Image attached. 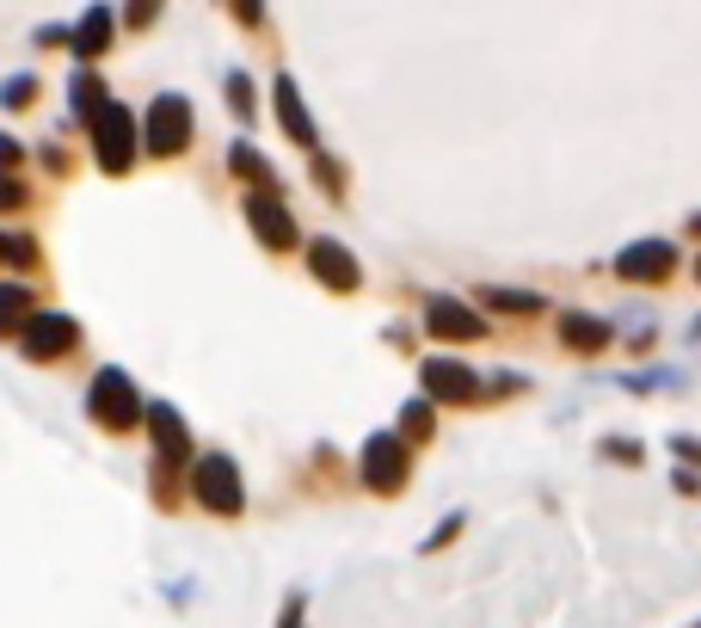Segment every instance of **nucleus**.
Here are the masks:
<instances>
[{
	"mask_svg": "<svg viewBox=\"0 0 701 628\" xmlns=\"http://www.w3.org/2000/svg\"><path fill=\"white\" fill-rule=\"evenodd\" d=\"M87 123H93V142H99V167H106V173H130V154H136V142H142V123H136L123 106H99Z\"/></svg>",
	"mask_w": 701,
	"mask_h": 628,
	"instance_id": "1",
	"label": "nucleus"
},
{
	"mask_svg": "<svg viewBox=\"0 0 701 628\" xmlns=\"http://www.w3.org/2000/svg\"><path fill=\"white\" fill-rule=\"evenodd\" d=\"M186 142H191V106L179 93H160L142 118V148L167 161V154H179Z\"/></svg>",
	"mask_w": 701,
	"mask_h": 628,
	"instance_id": "2",
	"label": "nucleus"
},
{
	"mask_svg": "<svg viewBox=\"0 0 701 628\" xmlns=\"http://www.w3.org/2000/svg\"><path fill=\"white\" fill-rule=\"evenodd\" d=\"M87 407H93V419L99 426H111V431H130L136 419H142V401H136V388H130V376L123 370H99Z\"/></svg>",
	"mask_w": 701,
	"mask_h": 628,
	"instance_id": "3",
	"label": "nucleus"
},
{
	"mask_svg": "<svg viewBox=\"0 0 701 628\" xmlns=\"http://www.w3.org/2000/svg\"><path fill=\"white\" fill-rule=\"evenodd\" d=\"M191 487H198V499L216 511V518H234V511L247 506V494H240V468L228 462V456H203L198 475H191Z\"/></svg>",
	"mask_w": 701,
	"mask_h": 628,
	"instance_id": "4",
	"label": "nucleus"
},
{
	"mask_svg": "<svg viewBox=\"0 0 701 628\" xmlns=\"http://www.w3.org/2000/svg\"><path fill=\"white\" fill-rule=\"evenodd\" d=\"M19 346H26V358L50 363V358H68V351L80 346V327L68 321V315H38V308H31V321H26V333H19Z\"/></svg>",
	"mask_w": 701,
	"mask_h": 628,
	"instance_id": "5",
	"label": "nucleus"
},
{
	"mask_svg": "<svg viewBox=\"0 0 701 628\" xmlns=\"http://www.w3.org/2000/svg\"><path fill=\"white\" fill-rule=\"evenodd\" d=\"M363 481L375 487V494H394V487H407V438H370L363 443Z\"/></svg>",
	"mask_w": 701,
	"mask_h": 628,
	"instance_id": "6",
	"label": "nucleus"
},
{
	"mask_svg": "<svg viewBox=\"0 0 701 628\" xmlns=\"http://www.w3.org/2000/svg\"><path fill=\"white\" fill-rule=\"evenodd\" d=\"M247 216H252V235H259L266 247H278V253L296 241V222H290V210L271 198V186H259V191L247 198Z\"/></svg>",
	"mask_w": 701,
	"mask_h": 628,
	"instance_id": "7",
	"label": "nucleus"
},
{
	"mask_svg": "<svg viewBox=\"0 0 701 628\" xmlns=\"http://www.w3.org/2000/svg\"><path fill=\"white\" fill-rule=\"evenodd\" d=\"M424 395H431V401H474L480 382H474V370H468V363L431 358V363H424Z\"/></svg>",
	"mask_w": 701,
	"mask_h": 628,
	"instance_id": "8",
	"label": "nucleus"
},
{
	"mask_svg": "<svg viewBox=\"0 0 701 628\" xmlns=\"http://www.w3.org/2000/svg\"><path fill=\"white\" fill-rule=\"evenodd\" d=\"M671 241H634V247H622V259H615V271H622L628 283H659L664 271H671Z\"/></svg>",
	"mask_w": 701,
	"mask_h": 628,
	"instance_id": "9",
	"label": "nucleus"
},
{
	"mask_svg": "<svg viewBox=\"0 0 701 628\" xmlns=\"http://www.w3.org/2000/svg\"><path fill=\"white\" fill-rule=\"evenodd\" d=\"M142 426L154 431L160 462H167V468H186V462H191V438H186V426H179V413H172V407H148Z\"/></svg>",
	"mask_w": 701,
	"mask_h": 628,
	"instance_id": "10",
	"label": "nucleus"
},
{
	"mask_svg": "<svg viewBox=\"0 0 701 628\" xmlns=\"http://www.w3.org/2000/svg\"><path fill=\"white\" fill-rule=\"evenodd\" d=\"M424 327H431V333H443V339H480V333H487V321H480L474 308L450 302V296H437V302L424 308Z\"/></svg>",
	"mask_w": 701,
	"mask_h": 628,
	"instance_id": "11",
	"label": "nucleus"
},
{
	"mask_svg": "<svg viewBox=\"0 0 701 628\" xmlns=\"http://www.w3.org/2000/svg\"><path fill=\"white\" fill-rule=\"evenodd\" d=\"M308 259H314V278L332 283V290H358V259L344 253L339 241H314L308 247Z\"/></svg>",
	"mask_w": 701,
	"mask_h": 628,
	"instance_id": "12",
	"label": "nucleus"
},
{
	"mask_svg": "<svg viewBox=\"0 0 701 628\" xmlns=\"http://www.w3.org/2000/svg\"><path fill=\"white\" fill-rule=\"evenodd\" d=\"M278 123L290 130V142H302V148H314V123H308V111H302V93H296V81L283 74L278 81Z\"/></svg>",
	"mask_w": 701,
	"mask_h": 628,
	"instance_id": "13",
	"label": "nucleus"
},
{
	"mask_svg": "<svg viewBox=\"0 0 701 628\" xmlns=\"http://www.w3.org/2000/svg\"><path fill=\"white\" fill-rule=\"evenodd\" d=\"M560 339H567L572 351H603L609 321H597V315H560Z\"/></svg>",
	"mask_w": 701,
	"mask_h": 628,
	"instance_id": "14",
	"label": "nucleus"
},
{
	"mask_svg": "<svg viewBox=\"0 0 701 628\" xmlns=\"http://www.w3.org/2000/svg\"><path fill=\"white\" fill-rule=\"evenodd\" d=\"M68 43H74V56H80V62L106 50V43H111V7H93V13H87V19L74 26V38H68Z\"/></svg>",
	"mask_w": 701,
	"mask_h": 628,
	"instance_id": "15",
	"label": "nucleus"
},
{
	"mask_svg": "<svg viewBox=\"0 0 701 628\" xmlns=\"http://www.w3.org/2000/svg\"><path fill=\"white\" fill-rule=\"evenodd\" d=\"M480 302L487 308H504V315H542V296H530V290H480Z\"/></svg>",
	"mask_w": 701,
	"mask_h": 628,
	"instance_id": "16",
	"label": "nucleus"
},
{
	"mask_svg": "<svg viewBox=\"0 0 701 628\" xmlns=\"http://www.w3.org/2000/svg\"><path fill=\"white\" fill-rule=\"evenodd\" d=\"M228 167L234 173H247L252 186H271V161L259 154V148H247V142H234V154H228Z\"/></svg>",
	"mask_w": 701,
	"mask_h": 628,
	"instance_id": "17",
	"label": "nucleus"
},
{
	"mask_svg": "<svg viewBox=\"0 0 701 628\" xmlns=\"http://www.w3.org/2000/svg\"><path fill=\"white\" fill-rule=\"evenodd\" d=\"M31 315V290H19V283H0V333L7 327H19Z\"/></svg>",
	"mask_w": 701,
	"mask_h": 628,
	"instance_id": "18",
	"label": "nucleus"
},
{
	"mask_svg": "<svg viewBox=\"0 0 701 628\" xmlns=\"http://www.w3.org/2000/svg\"><path fill=\"white\" fill-rule=\"evenodd\" d=\"M99 106H106V93H99V74H87V68H80V74H74V111H80V118H93Z\"/></svg>",
	"mask_w": 701,
	"mask_h": 628,
	"instance_id": "19",
	"label": "nucleus"
},
{
	"mask_svg": "<svg viewBox=\"0 0 701 628\" xmlns=\"http://www.w3.org/2000/svg\"><path fill=\"white\" fill-rule=\"evenodd\" d=\"M228 106H234L240 118H252V87H247V74H228Z\"/></svg>",
	"mask_w": 701,
	"mask_h": 628,
	"instance_id": "20",
	"label": "nucleus"
},
{
	"mask_svg": "<svg viewBox=\"0 0 701 628\" xmlns=\"http://www.w3.org/2000/svg\"><path fill=\"white\" fill-rule=\"evenodd\" d=\"M123 13H130L123 26H136V31H142V26H154V19H160V0H130Z\"/></svg>",
	"mask_w": 701,
	"mask_h": 628,
	"instance_id": "21",
	"label": "nucleus"
},
{
	"mask_svg": "<svg viewBox=\"0 0 701 628\" xmlns=\"http://www.w3.org/2000/svg\"><path fill=\"white\" fill-rule=\"evenodd\" d=\"M431 431V401H412L407 407V438H424Z\"/></svg>",
	"mask_w": 701,
	"mask_h": 628,
	"instance_id": "22",
	"label": "nucleus"
},
{
	"mask_svg": "<svg viewBox=\"0 0 701 628\" xmlns=\"http://www.w3.org/2000/svg\"><path fill=\"white\" fill-rule=\"evenodd\" d=\"M234 19L240 26H266V0H234Z\"/></svg>",
	"mask_w": 701,
	"mask_h": 628,
	"instance_id": "23",
	"label": "nucleus"
},
{
	"mask_svg": "<svg viewBox=\"0 0 701 628\" xmlns=\"http://www.w3.org/2000/svg\"><path fill=\"white\" fill-rule=\"evenodd\" d=\"M19 203H26V191H19L13 179H0V210H19Z\"/></svg>",
	"mask_w": 701,
	"mask_h": 628,
	"instance_id": "24",
	"label": "nucleus"
},
{
	"mask_svg": "<svg viewBox=\"0 0 701 628\" xmlns=\"http://www.w3.org/2000/svg\"><path fill=\"white\" fill-rule=\"evenodd\" d=\"M671 450H677V456H689V462H701V443H695V438H677Z\"/></svg>",
	"mask_w": 701,
	"mask_h": 628,
	"instance_id": "25",
	"label": "nucleus"
},
{
	"mask_svg": "<svg viewBox=\"0 0 701 628\" xmlns=\"http://www.w3.org/2000/svg\"><path fill=\"white\" fill-rule=\"evenodd\" d=\"M0 161H7V167L19 161V142H13V136H0Z\"/></svg>",
	"mask_w": 701,
	"mask_h": 628,
	"instance_id": "26",
	"label": "nucleus"
},
{
	"mask_svg": "<svg viewBox=\"0 0 701 628\" xmlns=\"http://www.w3.org/2000/svg\"><path fill=\"white\" fill-rule=\"evenodd\" d=\"M283 628H302V616H296V604H290V616H283Z\"/></svg>",
	"mask_w": 701,
	"mask_h": 628,
	"instance_id": "27",
	"label": "nucleus"
},
{
	"mask_svg": "<svg viewBox=\"0 0 701 628\" xmlns=\"http://www.w3.org/2000/svg\"><path fill=\"white\" fill-rule=\"evenodd\" d=\"M695 235H701V216H695Z\"/></svg>",
	"mask_w": 701,
	"mask_h": 628,
	"instance_id": "28",
	"label": "nucleus"
},
{
	"mask_svg": "<svg viewBox=\"0 0 701 628\" xmlns=\"http://www.w3.org/2000/svg\"><path fill=\"white\" fill-rule=\"evenodd\" d=\"M0 253H7V241H0Z\"/></svg>",
	"mask_w": 701,
	"mask_h": 628,
	"instance_id": "29",
	"label": "nucleus"
},
{
	"mask_svg": "<svg viewBox=\"0 0 701 628\" xmlns=\"http://www.w3.org/2000/svg\"><path fill=\"white\" fill-rule=\"evenodd\" d=\"M695 278H701V266H695Z\"/></svg>",
	"mask_w": 701,
	"mask_h": 628,
	"instance_id": "30",
	"label": "nucleus"
}]
</instances>
